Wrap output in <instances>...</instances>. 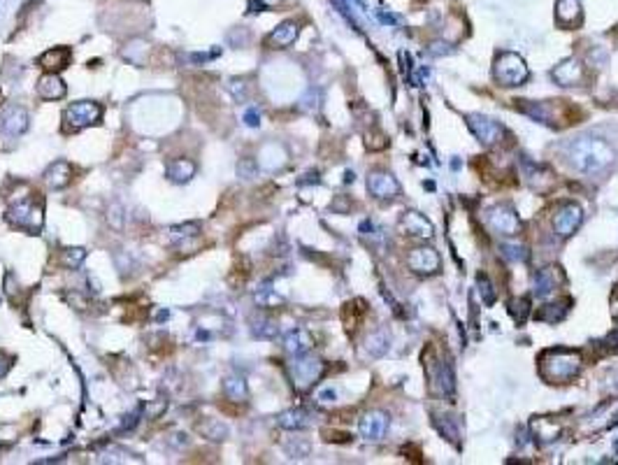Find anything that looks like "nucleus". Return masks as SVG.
<instances>
[{
	"label": "nucleus",
	"instance_id": "nucleus-19",
	"mask_svg": "<svg viewBox=\"0 0 618 465\" xmlns=\"http://www.w3.org/2000/svg\"><path fill=\"white\" fill-rule=\"evenodd\" d=\"M130 451H126V449H121V446H108V449H105L103 454H100V461L103 463H128V461H132L130 459Z\"/></svg>",
	"mask_w": 618,
	"mask_h": 465
},
{
	"label": "nucleus",
	"instance_id": "nucleus-9",
	"mask_svg": "<svg viewBox=\"0 0 618 465\" xmlns=\"http://www.w3.org/2000/svg\"><path fill=\"white\" fill-rule=\"evenodd\" d=\"M196 170H198L196 163H193L191 159H174V161L167 163L165 174L172 184H187L196 177Z\"/></svg>",
	"mask_w": 618,
	"mask_h": 465
},
{
	"label": "nucleus",
	"instance_id": "nucleus-1",
	"mask_svg": "<svg viewBox=\"0 0 618 465\" xmlns=\"http://www.w3.org/2000/svg\"><path fill=\"white\" fill-rule=\"evenodd\" d=\"M5 219L10 221V226L19 228V231H26L28 235H40L42 233V226H44V205H42V198H21L16 200L14 205L7 207Z\"/></svg>",
	"mask_w": 618,
	"mask_h": 465
},
{
	"label": "nucleus",
	"instance_id": "nucleus-6",
	"mask_svg": "<svg viewBox=\"0 0 618 465\" xmlns=\"http://www.w3.org/2000/svg\"><path fill=\"white\" fill-rule=\"evenodd\" d=\"M73 165H70L68 161H54L49 165L47 170H44V184H47L49 189L54 191H61L70 187V182H73Z\"/></svg>",
	"mask_w": 618,
	"mask_h": 465
},
{
	"label": "nucleus",
	"instance_id": "nucleus-12",
	"mask_svg": "<svg viewBox=\"0 0 618 465\" xmlns=\"http://www.w3.org/2000/svg\"><path fill=\"white\" fill-rule=\"evenodd\" d=\"M200 233H202V226H200L198 221L177 224V226L167 228V240H170L172 244H182V242H187V240L198 238Z\"/></svg>",
	"mask_w": 618,
	"mask_h": 465
},
{
	"label": "nucleus",
	"instance_id": "nucleus-4",
	"mask_svg": "<svg viewBox=\"0 0 618 465\" xmlns=\"http://www.w3.org/2000/svg\"><path fill=\"white\" fill-rule=\"evenodd\" d=\"M288 372L298 389H307V386H312L321 377L323 365L316 358H298V361L288 365Z\"/></svg>",
	"mask_w": 618,
	"mask_h": 465
},
{
	"label": "nucleus",
	"instance_id": "nucleus-27",
	"mask_svg": "<svg viewBox=\"0 0 618 465\" xmlns=\"http://www.w3.org/2000/svg\"><path fill=\"white\" fill-rule=\"evenodd\" d=\"M10 367H12V358L0 352V380H3L7 372H10Z\"/></svg>",
	"mask_w": 618,
	"mask_h": 465
},
{
	"label": "nucleus",
	"instance_id": "nucleus-26",
	"mask_svg": "<svg viewBox=\"0 0 618 465\" xmlns=\"http://www.w3.org/2000/svg\"><path fill=\"white\" fill-rule=\"evenodd\" d=\"M244 124L249 126V128H256L261 124V114H258V110H246L244 112Z\"/></svg>",
	"mask_w": 618,
	"mask_h": 465
},
{
	"label": "nucleus",
	"instance_id": "nucleus-20",
	"mask_svg": "<svg viewBox=\"0 0 618 465\" xmlns=\"http://www.w3.org/2000/svg\"><path fill=\"white\" fill-rule=\"evenodd\" d=\"M253 298H256V303H258L261 307H270V305H277V303H279V296L272 291L270 284H261L258 288H256Z\"/></svg>",
	"mask_w": 618,
	"mask_h": 465
},
{
	"label": "nucleus",
	"instance_id": "nucleus-25",
	"mask_svg": "<svg viewBox=\"0 0 618 465\" xmlns=\"http://www.w3.org/2000/svg\"><path fill=\"white\" fill-rule=\"evenodd\" d=\"M137 424H140V409L130 412V414L123 417V421H121V431H132V428H135Z\"/></svg>",
	"mask_w": 618,
	"mask_h": 465
},
{
	"label": "nucleus",
	"instance_id": "nucleus-11",
	"mask_svg": "<svg viewBox=\"0 0 618 465\" xmlns=\"http://www.w3.org/2000/svg\"><path fill=\"white\" fill-rule=\"evenodd\" d=\"M224 396L231 402H246V398H249V386H246L244 377L228 375L224 380Z\"/></svg>",
	"mask_w": 618,
	"mask_h": 465
},
{
	"label": "nucleus",
	"instance_id": "nucleus-8",
	"mask_svg": "<svg viewBox=\"0 0 618 465\" xmlns=\"http://www.w3.org/2000/svg\"><path fill=\"white\" fill-rule=\"evenodd\" d=\"M298 33H300V26H298L295 21H284V23L277 26V28L268 35V45H270L272 49L290 47V45L295 42Z\"/></svg>",
	"mask_w": 618,
	"mask_h": 465
},
{
	"label": "nucleus",
	"instance_id": "nucleus-18",
	"mask_svg": "<svg viewBox=\"0 0 618 465\" xmlns=\"http://www.w3.org/2000/svg\"><path fill=\"white\" fill-rule=\"evenodd\" d=\"M84 258H86L84 247H68L61 254V263H63L66 268H79L84 263Z\"/></svg>",
	"mask_w": 618,
	"mask_h": 465
},
{
	"label": "nucleus",
	"instance_id": "nucleus-24",
	"mask_svg": "<svg viewBox=\"0 0 618 465\" xmlns=\"http://www.w3.org/2000/svg\"><path fill=\"white\" fill-rule=\"evenodd\" d=\"M256 170H258V165H256L253 159H244V161H240V165H237V174L244 177V179H251L256 174Z\"/></svg>",
	"mask_w": 618,
	"mask_h": 465
},
{
	"label": "nucleus",
	"instance_id": "nucleus-3",
	"mask_svg": "<svg viewBox=\"0 0 618 465\" xmlns=\"http://www.w3.org/2000/svg\"><path fill=\"white\" fill-rule=\"evenodd\" d=\"M63 119H66L68 128H73V130L93 126L103 119V105L95 103V100H77L66 110Z\"/></svg>",
	"mask_w": 618,
	"mask_h": 465
},
{
	"label": "nucleus",
	"instance_id": "nucleus-14",
	"mask_svg": "<svg viewBox=\"0 0 618 465\" xmlns=\"http://www.w3.org/2000/svg\"><path fill=\"white\" fill-rule=\"evenodd\" d=\"M198 431H200L202 437H207V440H211V442H221V440H226V437H228V426L221 424L219 419L202 421V424L198 426Z\"/></svg>",
	"mask_w": 618,
	"mask_h": 465
},
{
	"label": "nucleus",
	"instance_id": "nucleus-15",
	"mask_svg": "<svg viewBox=\"0 0 618 465\" xmlns=\"http://www.w3.org/2000/svg\"><path fill=\"white\" fill-rule=\"evenodd\" d=\"M309 414L305 409H288L284 412V414H279L277 424L281 428H288V431H300V428H305L309 424Z\"/></svg>",
	"mask_w": 618,
	"mask_h": 465
},
{
	"label": "nucleus",
	"instance_id": "nucleus-5",
	"mask_svg": "<svg viewBox=\"0 0 618 465\" xmlns=\"http://www.w3.org/2000/svg\"><path fill=\"white\" fill-rule=\"evenodd\" d=\"M28 126H31V117L23 108L12 105V108H7L3 114H0V128H3V133L12 135V137L23 135L26 130H28Z\"/></svg>",
	"mask_w": 618,
	"mask_h": 465
},
{
	"label": "nucleus",
	"instance_id": "nucleus-16",
	"mask_svg": "<svg viewBox=\"0 0 618 465\" xmlns=\"http://www.w3.org/2000/svg\"><path fill=\"white\" fill-rule=\"evenodd\" d=\"M251 333L256 338H261V340H272V338H277V333H279V326L272 319H265V317H258V319H253L251 321Z\"/></svg>",
	"mask_w": 618,
	"mask_h": 465
},
{
	"label": "nucleus",
	"instance_id": "nucleus-21",
	"mask_svg": "<svg viewBox=\"0 0 618 465\" xmlns=\"http://www.w3.org/2000/svg\"><path fill=\"white\" fill-rule=\"evenodd\" d=\"M123 219H126V214H123V207L119 203H112L110 209H108V221H110V226L114 228V231H121Z\"/></svg>",
	"mask_w": 618,
	"mask_h": 465
},
{
	"label": "nucleus",
	"instance_id": "nucleus-7",
	"mask_svg": "<svg viewBox=\"0 0 618 465\" xmlns=\"http://www.w3.org/2000/svg\"><path fill=\"white\" fill-rule=\"evenodd\" d=\"M66 93H68V86L58 77V73H47L38 80V95L44 100H61Z\"/></svg>",
	"mask_w": 618,
	"mask_h": 465
},
{
	"label": "nucleus",
	"instance_id": "nucleus-2",
	"mask_svg": "<svg viewBox=\"0 0 618 465\" xmlns=\"http://www.w3.org/2000/svg\"><path fill=\"white\" fill-rule=\"evenodd\" d=\"M572 159H577L579 168L590 170V168H602L604 163L612 161V149L602 142H588V140H579L574 145V152H572Z\"/></svg>",
	"mask_w": 618,
	"mask_h": 465
},
{
	"label": "nucleus",
	"instance_id": "nucleus-13",
	"mask_svg": "<svg viewBox=\"0 0 618 465\" xmlns=\"http://www.w3.org/2000/svg\"><path fill=\"white\" fill-rule=\"evenodd\" d=\"M312 347V338H309V333H305L303 328H295V330H288L286 338H284V349L288 354H305L307 349Z\"/></svg>",
	"mask_w": 618,
	"mask_h": 465
},
{
	"label": "nucleus",
	"instance_id": "nucleus-17",
	"mask_svg": "<svg viewBox=\"0 0 618 465\" xmlns=\"http://www.w3.org/2000/svg\"><path fill=\"white\" fill-rule=\"evenodd\" d=\"M360 433H363L365 437H379L384 433V419L379 414H370L363 419V424H360Z\"/></svg>",
	"mask_w": 618,
	"mask_h": 465
},
{
	"label": "nucleus",
	"instance_id": "nucleus-22",
	"mask_svg": "<svg viewBox=\"0 0 618 465\" xmlns=\"http://www.w3.org/2000/svg\"><path fill=\"white\" fill-rule=\"evenodd\" d=\"M226 89L231 91V95L237 103H242L246 98V82L244 80H231L226 84Z\"/></svg>",
	"mask_w": 618,
	"mask_h": 465
},
{
	"label": "nucleus",
	"instance_id": "nucleus-10",
	"mask_svg": "<svg viewBox=\"0 0 618 465\" xmlns=\"http://www.w3.org/2000/svg\"><path fill=\"white\" fill-rule=\"evenodd\" d=\"M70 58H73V51L68 47H54L40 56V66L47 73H58V70H66L70 66Z\"/></svg>",
	"mask_w": 618,
	"mask_h": 465
},
{
	"label": "nucleus",
	"instance_id": "nucleus-23",
	"mask_svg": "<svg viewBox=\"0 0 618 465\" xmlns=\"http://www.w3.org/2000/svg\"><path fill=\"white\" fill-rule=\"evenodd\" d=\"M165 409H167V400L147 402V405H145V414H147V419H158Z\"/></svg>",
	"mask_w": 618,
	"mask_h": 465
}]
</instances>
